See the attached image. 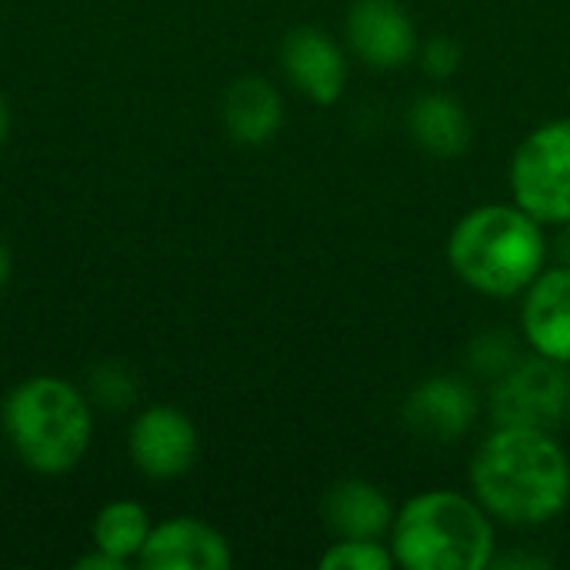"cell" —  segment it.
<instances>
[{"instance_id":"1","label":"cell","mask_w":570,"mask_h":570,"mask_svg":"<svg viewBox=\"0 0 570 570\" xmlns=\"http://www.w3.org/2000/svg\"><path fill=\"white\" fill-rule=\"evenodd\" d=\"M468 484L498 524L548 528L570 508V454L554 431L491 424L471 454Z\"/></svg>"},{"instance_id":"2","label":"cell","mask_w":570,"mask_h":570,"mask_svg":"<svg viewBox=\"0 0 570 570\" xmlns=\"http://www.w3.org/2000/svg\"><path fill=\"white\" fill-rule=\"evenodd\" d=\"M548 264V227L514 200L471 207L448 234L451 274L491 301H518Z\"/></svg>"},{"instance_id":"3","label":"cell","mask_w":570,"mask_h":570,"mask_svg":"<svg viewBox=\"0 0 570 570\" xmlns=\"http://www.w3.org/2000/svg\"><path fill=\"white\" fill-rule=\"evenodd\" d=\"M387 548L401 570H488L498 554V521L474 494L428 488L394 511Z\"/></svg>"},{"instance_id":"4","label":"cell","mask_w":570,"mask_h":570,"mask_svg":"<svg viewBox=\"0 0 570 570\" xmlns=\"http://www.w3.org/2000/svg\"><path fill=\"white\" fill-rule=\"evenodd\" d=\"M0 431L23 468L43 478L70 474L94 441V404L67 377H23L0 407Z\"/></svg>"},{"instance_id":"5","label":"cell","mask_w":570,"mask_h":570,"mask_svg":"<svg viewBox=\"0 0 570 570\" xmlns=\"http://www.w3.org/2000/svg\"><path fill=\"white\" fill-rule=\"evenodd\" d=\"M511 200L544 227L570 224V117L531 127L508 164Z\"/></svg>"},{"instance_id":"6","label":"cell","mask_w":570,"mask_h":570,"mask_svg":"<svg viewBox=\"0 0 570 570\" xmlns=\"http://www.w3.org/2000/svg\"><path fill=\"white\" fill-rule=\"evenodd\" d=\"M488 414L494 428L558 431L570 417L568 364L528 351L508 374L488 384Z\"/></svg>"},{"instance_id":"7","label":"cell","mask_w":570,"mask_h":570,"mask_svg":"<svg viewBox=\"0 0 570 570\" xmlns=\"http://www.w3.org/2000/svg\"><path fill=\"white\" fill-rule=\"evenodd\" d=\"M344 47L367 70L394 73L417 57L421 33L401 0H351L344 13Z\"/></svg>"},{"instance_id":"8","label":"cell","mask_w":570,"mask_h":570,"mask_svg":"<svg viewBox=\"0 0 570 570\" xmlns=\"http://www.w3.org/2000/svg\"><path fill=\"white\" fill-rule=\"evenodd\" d=\"M481 417V397L468 374H431L417 381L404 404V428L428 444H458Z\"/></svg>"},{"instance_id":"9","label":"cell","mask_w":570,"mask_h":570,"mask_svg":"<svg viewBox=\"0 0 570 570\" xmlns=\"http://www.w3.org/2000/svg\"><path fill=\"white\" fill-rule=\"evenodd\" d=\"M127 454L134 468L150 481L184 478L200 454L197 424L174 404H150L137 411L127 434Z\"/></svg>"},{"instance_id":"10","label":"cell","mask_w":570,"mask_h":570,"mask_svg":"<svg viewBox=\"0 0 570 570\" xmlns=\"http://www.w3.org/2000/svg\"><path fill=\"white\" fill-rule=\"evenodd\" d=\"M284 80L314 107H334L351 80V53L324 27L304 23L281 40Z\"/></svg>"},{"instance_id":"11","label":"cell","mask_w":570,"mask_h":570,"mask_svg":"<svg viewBox=\"0 0 570 570\" xmlns=\"http://www.w3.org/2000/svg\"><path fill=\"white\" fill-rule=\"evenodd\" d=\"M137 564L144 570H230L234 548L214 524L177 514L154 524Z\"/></svg>"},{"instance_id":"12","label":"cell","mask_w":570,"mask_h":570,"mask_svg":"<svg viewBox=\"0 0 570 570\" xmlns=\"http://www.w3.org/2000/svg\"><path fill=\"white\" fill-rule=\"evenodd\" d=\"M518 331L531 354L570 364V267L548 264L521 294Z\"/></svg>"},{"instance_id":"13","label":"cell","mask_w":570,"mask_h":570,"mask_svg":"<svg viewBox=\"0 0 570 570\" xmlns=\"http://www.w3.org/2000/svg\"><path fill=\"white\" fill-rule=\"evenodd\" d=\"M407 134L414 147L438 160H454L471 150L474 140V120L468 107L451 97L448 90H424L411 100L404 114Z\"/></svg>"},{"instance_id":"14","label":"cell","mask_w":570,"mask_h":570,"mask_svg":"<svg viewBox=\"0 0 570 570\" xmlns=\"http://www.w3.org/2000/svg\"><path fill=\"white\" fill-rule=\"evenodd\" d=\"M220 120L234 144L267 147L284 127V94L267 77H237L220 100Z\"/></svg>"},{"instance_id":"15","label":"cell","mask_w":570,"mask_h":570,"mask_svg":"<svg viewBox=\"0 0 570 570\" xmlns=\"http://www.w3.org/2000/svg\"><path fill=\"white\" fill-rule=\"evenodd\" d=\"M394 511L391 498L367 478H344L331 484L321 501L331 538H387Z\"/></svg>"},{"instance_id":"16","label":"cell","mask_w":570,"mask_h":570,"mask_svg":"<svg viewBox=\"0 0 570 570\" xmlns=\"http://www.w3.org/2000/svg\"><path fill=\"white\" fill-rule=\"evenodd\" d=\"M154 531V521H150V511L130 498H117L110 504H104L97 514H94V524H90V544L117 561H124L127 568L137 564L147 538Z\"/></svg>"},{"instance_id":"17","label":"cell","mask_w":570,"mask_h":570,"mask_svg":"<svg viewBox=\"0 0 570 570\" xmlns=\"http://www.w3.org/2000/svg\"><path fill=\"white\" fill-rule=\"evenodd\" d=\"M528 354L524 337L511 334L508 327H484L478 331L468 347H464V361H468V377L494 384L501 374H508L521 357Z\"/></svg>"},{"instance_id":"18","label":"cell","mask_w":570,"mask_h":570,"mask_svg":"<svg viewBox=\"0 0 570 570\" xmlns=\"http://www.w3.org/2000/svg\"><path fill=\"white\" fill-rule=\"evenodd\" d=\"M321 570H394L387 538H334L317 558Z\"/></svg>"},{"instance_id":"19","label":"cell","mask_w":570,"mask_h":570,"mask_svg":"<svg viewBox=\"0 0 570 570\" xmlns=\"http://www.w3.org/2000/svg\"><path fill=\"white\" fill-rule=\"evenodd\" d=\"M87 397H90V404H97L110 414H120L137 401V377L124 364H100L90 371Z\"/></svg>"},{"instance_id":"20","label":"cell","mask_w":570,"mask_h":570,"mask_svg":"<svg viewBox=\"0 0 570 570\" xmlns=\"http://www.w3.org/2000/svg\"><path fill=\"white\" fill-rule=\"evenodd\" d=\"M414 60L421 63V70H424L431 80L444 83V80L458 77V70H461V63H464V47H461L451 33H431L428 40H421Z\"/></svg>"},{"instance_id":"21","label":"cell","mask_w":570,"mask_h":570,"mask_svg":"<svg viewBox=\"0 0 570 570\" xmlns=\"http://www.w3.org/2000/svg\"><path fill=\"white\" fill-rule=\"evenodd\" d=\"M498 570H544L551 568V558L544 554H524V551H511V554H494V564Z\"/></svg>"},{"instance_id":"22","label":"cell","mask_w":570,"mask_h":570,"mask_svg":"<svg viewBox=\"0 0 570 570\" xmlns=\"http://www.w3.org/2000/svg\"><path fill=\"white\" fill-rule=\"evenodd\" d=\"M73 568H77V570H124V568H127V564L94 548L90 554H83V558H77V561H73Z\"/></svg>"},{"instance_id":"23","label":"cell","mask_w":570,"mask_h":570,"mask_svg":"<svg viewBox=\"0 0 570 570\" xmlns=\"http://www.w3.org/2000/svg\"><path fill=\"white\" fill-rule=\"evenodd\" d=\"M551 257H554V264L570 267V224L558 227V237H554V244H551Z\"/></svg>"},{"instance_id":"24","label":"cell","mask_w":570,"mask_h":570,"mask_svg":"<svg viewBox=\"0 0 570 570\" xmlns=\"http://www.w3.org/2000/svg\"><path fill=\"white\" fill-rule=\"evenodd\" d=\"M10 274H13V261H10V250H7V244H0V291L7 287Z\"/></svg>"},{"instance_id":"25","label":"cell","mask_w":570,"mask_h":570,"mask_svg":"<svg viewBox=\"0 0 570 570\" xmlns=\"http://www.w3.org/2000/svg\"><path fill=\"white\" fill-rule=\"evenodd\" d=\"M7 134H10V107H7V100L0 97V150H3V144H7Z\"/></svg>"},{"instance_id":"26","label":"cell","mask_w":570,"mask_h":570,"mask_svg":"<svg viewBox=\"0 0 570 570\" xmlns=\"http://www.w3.org/2000/svg\"><path fill=\"white\" fill-rule=\"evenodd\" d=\"M568 391H570V364H568Z\"/></svg>"}]
</instances>
